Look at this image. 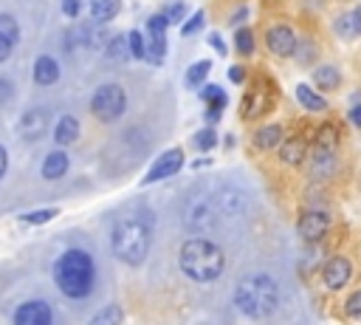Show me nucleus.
<instances>
[{
	"label": "nucleus",
	"mask_w": 361,
	"mask_h": 325,
	"mask_svg": "<svg viewBox=\"0 0 361 325\" xmlns=\"http://www.w3.org/2000/svg\"><path fill=\"white\" fill-rule=\"evenodd\" d=\"M54 283L68 300L90 297L96 285V263L85 249H68L54 263Z\"/></svg>",
	"instance_id": "obj_1"
},
{
	"label": "nucleus",
	"mask_w": 361,
	"mask_h": 325,
	"mask_svg": "<svg viewBox=\"0 0 361 325\" xmlns=\"http://www.w3.org/2000/svg\"><path fill=\"white\" fill-rule=\"evenodd\" d=\"M178 263H180V271L195 280V283H212L223 274L226 268V254L223 249L209 240V237H189L183 246H180V254H178Z\"/></svg>",
	"instance_id": "obj_2"
},
{
	"label": "nucleus",
	"mask_w": 361,
	"mask_h": 325,
	"mask_svg": "<svg viewBox=\"0 0 361 325\" xmlns=\"http://www.w3.org/2000/svg\"><path fill=\"white\" fill-rule=\"evenodd\" d=\"M234 305L251 317V319H265L279 308V288L271 274H248L237 283L234 288Z\"/></svg>",
	"instance_id": "obj_3"
},
{
	"label": "nucleus",
	"mask_w": 361,
	"mask_h": 325,
	"mask_svg": "<svg viewBox=\"0 0 361 325\" xmlns=\"http://www.w3.org/2000/svg\"><path fill=\"white\" fill-rule=\"evenodd\" d=\"M149 243H152V229H149V218L147 215L121 218L113 226L110 246H113L116 257L121 263H127V266L144 263V257L149 254Z\"/></svg>",
	"instance_id": "obj_4"
},
{
	"label": "nucleus",
	"mask_w": 361,
	"mask_h": 325,
	"mask_svg": "<svg viewBox=\"0 0 361 325\" xmlns=\"http://www.w3.org/2000/svg\"><path fill=\"white\" fill-rule=\"evenodd\" d=\"M124 110H127V93H124V88L118 82H104V85H99L93 90V96H90V113L99 122L110 124V122L121 119Z\"/></svg>",
	"instance_id": "obj_5"
},
{
	"label": "nucleus",
	"mask_w": 361,
	"mask_h": 325,
	"mask_svg": "<svg viewBox=\"0 0 361 325\" xmlns=\"http://www.w3.org/2000/svg\"><path fill=\"white\" fill-rule=\"evenodd\" d=\"M183 167V150L180 147H172V150H164L147 170L144 175V184H155V181H164V178H172L175 172H180Z\"/></svg>",
	"instance_id": "obj_6"
},
{
	"label": "nucleus",
	"mask_w": 361,
	"mask_h": 325,
	"mask_svg": "<svg viewBox=\"0 0 361 325\" xmlns=\"http://www.w3.org/2000/svg\"><path fill=\"white\" fill-rule=\"evenodd\" d=\"M327 229H330V215L322 212V209H305L299 215V220H296V232H299V237L305 243L322 240L327 235Z\"/></svg>",
	"instance_id": "obj_7"
},
{
	"label": "nucleus",
	"mask_w": 361,
	"mask_h": 325,
	"mask_svg": "<svg viewBox=\"0 0 361 325\" xmlns=\"http://www.w3.org/2000/svg\"><path fill=\"white\" fill-rule=\"evenodd\" d=\"M48 122H51V113L48 107H31L20 116V124H17V136L23 141H39L45 133H48Z\"/></svg>",
	"instance_id": "obj_8"
},
{
	"label": "nucleus",
	"mask_w": 361,
	"mask_h": 325,
	"mask_svg": "<svg viewBox=\"0 0 361 325\" xmlns=\"http://www.w3.org/2000/svg\"><path fill=\"white\" fill-rule=\"evenodd\" d=\"M265 45H268V51L271 54H276V57H293L296 54V31L290 28V25H285V23H279V25H271L268 31H265Z\"/></svg>",
	"instance_id": "obj_9"
},
{
	"label": "nucleus",
	"mask_w": 361,
	"mask_h": 325,
	"mask_svg": "<svg viewBox=\"0 0 361 325\" xmlns=\"http://www.w3.org/2000/svg\"><path fill=\"white\" fill-rule=\"evenodd\" d=\"M54 311L42 300H28L14 311V325H51Z\"/></svg>",
	"instance_id": "obj_10"
},
{
	"label": "nucleus",
	"mask_w": 361,
	"mask_h": 325,
	"mask_svg": "<svg viewBox=\"0 0 361 325\" xmlns=\"http://www.w3.org/2000/svg\"><path fill=\"white\" fill-rule=\"evenodd\" d=\"M350 277H353V266H350L347 257H330V260L324 263V268H322V283H324L330 291L344 288V285L350 283Z\"/></svg>",
	"instance_id": "obj_11"
},
{
	"label": "nucleus",
	"mask_w": 361,
	"mask_h": 325,
	"mask_svg": "<svg viewBox=\"0 0 361 325\" xmlns=\"http://www.w3.org/2000/svg\"><path fill=\"white\" fill-rule=\"evenodd\" d=\"M271 105H274L271 88H268L265 82H257V85L245 93V99H243V116H245V119H259Z\"/></svg>",
	"instance_id": "obj_12"
},
{
	"label": "nucleus",
	"mask_w": 361,
	"mask_h": 325,
	"mask_svg": "<svg viewBox=\"0 0 361 325\" xmlns=\"http://www.w3.org/2000/svg\"><path fill=\"white\" fill-rule=\"evenodd\" d=\"M305 155H307V141L302 136H290V138L279 141V158H282V164L299 167V164H305Z\"/></svg>",
	"instance_id": "obj_13"
},
{
	"label": "nucleus",
	"mask_w": 361,
	"mask_h": 325,
	"mask_svg": "<svg viewBox=\"0 0 361 325\" xmlns=\"http://www.w3.org/2000/svg\"><path fill=\"white\" fill-rule=\"evenodd\" d=\"M68 167H71V158H68V153L59 147V150H54V153H48L45 155V161H42V178L45 181H56V178H62L65 172H68Z\"/></svg>",
	"instance_id": "obj_14"
},
{
	"label": "nucleus",
	"mask_w": 361,
	"mask_h": 325,
	"mask_svg": "<svg viewBox=\"0 0 361 325\" xmlns=\"http://www.w3.org/2000/svg\"><path fill=\"white\" fill-rule=\"evenodd\" d=\"M76 138H79V119L71 116V113L59 116L56 124H54V141H56L59 147H68V144H73Z\"/></svg>",
	"instance_id": "obj_15"
},
{
	"label": "nucleus",
	"mask_w": 361,
	"mask_h": 325,
	"mask_svg": "<svg viewBox=\"0 0 361 325\" xmlns=\"http://www.w3.org/2000/svg\"><path fill=\"white\" fill-rule=\"evenodd\" d=\"M186 223H189L192 229H197V232L212 229V226H214V209H212V203H209V201L192 203V209H189V215H186Z\"/></svg>",
	"instance_id": "obj_16"
},
{
	"label": "nucleus",
	"mask_w": 361,
	"mask_h": 325,
	"mask_svg": "<svg viewBox=\"0 0 361 325\" xmlns=\"http://www.w3.org/2000/svg\"><path fill=\"white\" fill-rule=\"evenodd\" d=\"M56 79H59V65H56V59L48 57V54L37 57V59H34V82H37V85H54Z\"/></svg>",
	"instance_id": "obj_17"
},
{
	"label": "nucleus",
	"mask_w": 361,
	"mask_h": 325,
	"mask_svg": "<svg viewBox=\"0 0 361 325\" xmlns=\"http://www.w3.org/2000/svg\"><path fill=\"white\" fill-rule=\"evenodd\" d=\"M296 99L305 110H313V113L327 110V99H322V93H316L310 85H296Z\"/></svg>",
	"instance_id": "obj_18"
},
{
	"label": "nucleus",
	"mask_w": 361,
	"mask_h": 325,
	"mask_svg": "<svg viewBox=\"0 0 361 325\" xmlns=\"http://www.w3.org/2000/svg\"><path fill=\"white\" fill-rule=\"evenodd\" d=\"M336 164H338V161H336V153H333V150H319V147H316L313 170H310V172H313L316 178H330V175L336 172Z\"/></svg>",
	"instance_id": "obj_19"
},
{
	"label": "nucleus",
	"mask_w": 361,
	"mask_h": 325,
	"mask_svg": "<svg viewBox=\"0 0 361 325\" xmlns=\"http://www.w3.org/2000/svg\"><path fill=\"white\" fill-rule=\"evenodd\" d=\"M313 82H316L319 90H336V88L341 85V73H338V68H333V65H319V68L313 71Z\"/></svg>",
	"instance_id": "obj_20"
},
{
	"label": "nucleus",
	"mask_w": 361,
	"mask_h": 325,
	"mask_svg": "<svg viewBox=\"0 0 361 325\" xmlns=\"http://www.w3.org/2000/svg\"><path fill=\"white\" fill-rule=\"evenodd\" d=\"M279 141H282V127L279 124H262L254 133V144L259 150H274V147H279Z\"/></svg>",
	"instance_id": "obj_21"
},
{
	"label": "nucleus",
	"mask_w": 361,
	"mask_h": 325,
	"mask_svg": "<svg viewBox=\"0 0 361 325\" xmlns=\"http://www.w3.org/2000/svg\"><path fill=\"white\" fill-rule=\"evenodd\" d=\"M121 0H90V20L93 23H107L118 14Z\"/></svg>",
	"instance_id": "obj_22"
},
{
	"label": "nucleus",
	"mask_w": 361,
	"mask_h": 325,
	"mask_svg": "<svg viewBox=\"0 0 361 325\" xmlns=\"http://www.w3.org/2000/svg\"><path fill=\"white\" fill-rule=\"evenodd\" d=\"M209 71H212V62H209V59H197V62H192V65L186 68V88H200V85L206 82Z\"/></svg>",
	"instance_id": "obj_23"
},
{
	"label": "nucleus",
	"mask_w": 361,
	"mask_h": 325,
	"mask_svg": "<svg viewBox=\"0 0 361 325\" xmlns=\"http://www.w3.org/2000/svg\"><path fill=\"white\" fill-rule=\"evenodd\" d=\"M200 99L206 107H223L226 110V105H228V96L220 85H200Z\"/></svg>",
	"instance_id": "obj_24"
},
{
	"label": "nucleus",
	"mask_w": 361,
	"mask_h": 325,
	"mask_svg": "<svg viewBox=\"0 0 361 325\" xmlns=\"http://www.w3.org/2000/svg\"><path fill=\"white\" fill-rule=\"evenodd\" d=\"M104 54H107V59H113V62H124V59H130V45H127V34H116V37H113V40L107 42Z\"/></svg>",
	"instance_id": "obj_25"
},
{
	"label": "nucleus",
	"mask_w": 361,
	"mask_h": 325,
	"mask_svg": "<svg viewBox=\"0 0 361 325\" xmlns=\"http://www.w3.org/2000/svg\"><path fill=\"white\" fill-rule=\"evenodd\" d=\"M164 54H166V37H164V34H149V42H147V62L161 65V62H164Z\"/></svg>",
	"instance_id": "obj_26"
},
{
	"label": "nucleus",
	"mask_w": 361,
	"mask_h": 325,
	"mask_svg": "<svg viewBox=\"0 0 361 325\" xmlns=\"http://www.w3.org/2000/svg\"><path fill=\"white\" fill-rule=\"evenodd\" d=\"M124 319V311L118 305H104L99 314L90 317V325H118Z\"/></svg>",
	"instance_id": "obj_27"
},
{
	"label": "nucleus",
	"mask_w": 361,
	"mask_h": 325,
	"mask_svg": "<svg viewBox=\"0 0 361 325\" xmlns=\"http://www.w3.org/2000/svg\"><path fill=\"white\" fill-rule=\"evenodd\" d=\"M161 14L166 17V23H169V25H180V23L186 20V14H189V6H186L183 0H172L169 6H164V8H161Z\"/></svg>",
	"instance_id": "obj_28"
},
{
	"label": "nucleus",
	"mask_w": 361,
	"mask_h": 325,
	"mask_svg": "<svg viewBox=\"0 0 361 325\" xmlns=\"http://www.w3.org/2000/svg\"><path fill=\"white\" fill-rule=\"evenodd\" d=\"M234 48H237V54H243V57L254 54V34H251L248 25H240V28L234 31Z\"/></svg>",
	"instance_id": "obj_29"
},
{
	"label": "nucleus",
	"mask_w": 361,
	"mask_h": 325,
	"mask_svg": "<svg viewBox=\"0 0 361 325\" xmlns=\"http://www.w3.org/2000/svg\"><path fill=\"white\" fill-rule=\"evenodd\" d=\"M336 144H338V130L333 124H322L316 130V147L319 150H336Z\"/></svg>",
	"instance_id": "obj_30"
},
{
	"label": "nucleus",
	"mask_w": 361,
	"mask_h": 325,
	"mask_svg": "<svg viewBox=\"0 0 361 325\" xmlns=\"http://www.w3.org/2000/svg\"><path fill=\"white\" fill-rule=\"evenodd\" d=\"M214 144H217V133H214V127H212V124H209V127H203V130H197V133L192 136V147H195V150H200V153H209Z\"/></svg>",
	"instance_id": "obj_31"
},
{
	"label": "nucleus",
	"mask_w": 361,
	"mask_h": 325,
	"mask_svg": "<svg viewBox=\"0 0 361 325\" xmlns=\"http://www.w3.org/2000/svg\"><path fill=\"white\" fill-rule=\"evenodd\" d=\"M127 45H130V59H147V40L141 31H127Z\"/></svg>",
	"instance_id": "obj_32"
},
{
	"label": "nucleus",
	"mask_w": 361,
	"mask_h": 325,
	"mask_svg": "<svg viewBox=\"0 0 361 325\" xmlns=\"http://www.w3.org/2000/svg\"><path fill=\"white\" fill-rule=\"evenodd\" d=\"M336 34L341 37V40H353L355 34H358V25H355V14H341L338 20H336Z\"/></svg>",
	"instance_id": "obj_33"
},
{
	"label": "nucleus",
	"mask_w": 361,
	"mask_h": 325,
	"mask_svg": "<svg viewBox=\"0 0 361 325\" xmlns=\"http://www.w3.org/2000/svg\"><path fill=\"white\" fill-rule=\"evenodd\" d=\"M0 37H6L11 45L20 42V25H17V20L11 14H0Z\"/></svg>",
	"instance_id": "obj_34"
},
{
	"label": "nucleus",
	"mask_w": 361,
	"mask_h": 325,
	"mask_svg": "<svg viewBox=\"0 0 361 325\" xmlns=\"http://www.w3.org/2000/svg\"><path fill=\"white\" fill-rule=\"evenodd\" d=\"M56 212H59V209H54V206H48V209H34V212L20 215V220H23V223H31V226H39V223L54 220V218H56Z\"/></svg>",
	"instance_id": "obj_35"
},
{
	"label": "nucleus",
	"mask_w": 361,
	"mask_h": 325,
	"mask_svg": "<svg viewBox=\"0 0 361 325\" xmlns=\"http://www.w3.org/2000/svg\"><path fill=\"white\" fill-rule=\"evenodd\" d=\"M203 23H206V17H203V11H195L189 20H183L180 23V31L186 34V37H192V34H197L200 28H203Z\"/></svg>",
	"instance_id": "obj_36"
},
{
	"label": "nucleus",
	"mask_w": 361,
	"mask_h": 325,
	"mask_svg": "<svg viewBox=\"0 0 361 325\" xmlns=\"http://www.w3.org/2000/svg\"><path fill=\"white\" fill-rule=\"evenodd\" d=\"M166 28H169V23H166V17H164L161 11L147 20V31H149V34H166Z\"/></svg>",
	"instance_id": "obj_37"
},
{
	"label": "nucleus",
	"mask_w": 361,
	"mask_h": 325,
	"mask_svg": "<svg viewBox=\"0 0 361 325\" xmlns=\"http://www.w3.org/2000/svg\"><path fill=\"white\" fill-rule=\"evenodd\" d=\"M344 311H347V317H355V319H361V288H358L355 294H350V300H347Z\"/></svg>",
	"instance_id": "obj_38"
},
{
	"label": "nucleus",
	"mask_w": 361,
	"mask_h": 325,
	"mask_svg": "<svg viewBox=\"0 0 361 325\" xmlns=\"http://www.w3.org/2000/svg\"><path fill=\"white\" fill-rule=\"evenodd\" d=\"M59 3H62V14H65L68 20H76V17H79L82 0H59Z\"/></svg>",
	"instance_id": "obj_39"
},
{
	"label": "nucleus",
	"mask_w": 361,
	"mask_h": 325,
	"mask_svg": "<svg viewBox=\"0 0 361 325\" xmlns=\"http://www.w3.org/2000/svg\"><path fill=\"white\" fill-rule=\"evenodd\" d=\"M11 96H14V85H11V79L0 76V102H8Z\"/></svg>",
	"instance_id": "obj_40"
},
{
	"label": "nucleus",
	"mask_w": 361,
	"mask_h": 325,
	"mask_svg": "<svg viewBox=\"0 0 361 325\" xmlns=\"http://www.w3.org/2000/svg\"><path fill=\"white\" fill-rule=\"evenodd\" d=\"M228 79H231L234 85H243V82H245V68H243V65H231V68H228Z\"/></svg>",
	"instance_id": "obj_41"
},
{
	"label": "nucleus",
	"mask_w": 361,
	"mask_h": 325,
	"mask_svg": "<svg viewBox=\"0 0 361 325\" xmlns=\"http://www.w3.org/2000/svg\"><path fill=\"white\" fill-rule=\"evenodd\" d=\"M209 45H212L217 54H223V57H226V42H223V37H220V34H212V37H209Z\"/></svg>",
	"instance_id": "obj_42"
},
{
	"label": "nucleus",
	"mask_w": 361,
	"mask_h": 325,
	"mask_svg": "<svg viewBox=\"0 0 361 325\" xmlns=\"http://www.w3.org/2000/svg\"><path fill=\"white\" fill-rule=\"evenodd\" d=\"M11 48H14V45H11L6 37H0V62H6V59L11 57Z\"/></svg>",
	"instance_id": "obj_43"
},
{
	"label": "nucleus",
	"mask_w": 361,
	"mask_h": 325,
	"mask_svg": "<svg viewBox=\"0 0 361 325\" xmlns=\"http://www.w3.org/2000/svg\"><path fill=\"white\" fill-rule=\"evenodd\" d=\"M220 116H223V107H206V122L209 124H214Z\"/></svg>",
	"instance_id": "obj_44"
},
{
	"label": "nucleus",
	"mask_w": 361,
	"mask_h": 325,
	"mask_svg": "<svg viewBox=\"0 0 361 325\" xmlns=\"http://www.w3.org/2000/svg\"><path fill=\"white\" fill-rule=\"evenodd\" d=\"M350 122H353V124H355V127H361V102H358V105H353V107H350Z\"/></svg>",
	"instance_id": "obj_45"
},
{
	"label": "nucleus",
	"mask_w": 361,
	"mask_h": 325,
	"mask_svg": "<svg viewBox=\"0 0 361 325\" xmlns=\"http://www.w3.org/2000/svg\"><path fill=\"white\" fill-rule=\"evenodd\" d=\"M6 167H8V153H6V147L0 144V178L6 175Z\"/></svg>",
	"instance_id": "obj_46"
},
{
	"label": "nucleus",
	"mask_w": 361,
	"mask_h": 325,
	"mask_svg": "<svg viewBox=\"0 0 361 325\" xmlns=\"http://www.w3.org/2000/svg\"><path fill=\"white\" fill-rule=\"evenodd\" d=\"M245 14H248V8H245V6H240V11H234L231 23H240V20H245Z\"/></svg>",
	"instance_id": "obj_47"
},
{
	"label": "nucleus",
	"mask_w": 361,
	"mask_h": 325,
	"mask_svg": "<svg viewBox=\"0 0 361 325\" xmlns=\"http://www.w3.org/2000/svg\"><path fill=\"white\" fill-rule=\"evenodd\" d=\"M353 14H355V25H358V34H361V6H358Z\"/></svg>",
	"instance_id": "obj_48"
},
{
	"label": "nucleus",
	"mask_w": 361,
	"mask_h": 325,
	"mask_svg": "<svg viewBox=\"0 0 361 325\" xmlns=\"http://www.w3.org/2000/svg\"><path fill=\"white\" fill-rule=\"evenodd\" d=\"M192 167H209V158H197Z\"/></svg>",
	"instance_id": "obj_49"
}]
</instances>
